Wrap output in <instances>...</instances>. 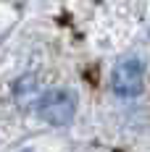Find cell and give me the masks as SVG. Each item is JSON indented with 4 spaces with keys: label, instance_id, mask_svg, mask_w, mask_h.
<instances>
[{
    "label": "cell",
    "instance_id": "7a4b0ae2",
    "mask_svg": "<svg viewBox=\"0 0 150 152\" xmlns=\"http://www.w3.org/2000/svg\"><path fill=\"white\" fill-rule=\"evenodd\" d=\"M142 81H145V66L137 55H126L116 63L113 76H111V89L121 100H134L142 92Z\"/></svg>",
    "mask_w": 150,
    "mask_h": 152
},
{
    "label": "cell",
    "instance_id": "3957f363",
    "mask_svg": "<svg viewBox=\"0 0 150 152\" xmlns=\"http://www.w3.org/2000/svg\"><path fill=\"white\" fill-rule=\"evenodd\" d=\"M13 97H16V102L21 107L37 102V100H40V84H37V79L32 74L21 76V79L16 81V87H13Z\"/></svg>",
    "mask_w": 150,
    "mask_h": 152
},
{
    "label": "cell",
    "instance_id": "6da1fadb",
    "mask_svg": "<svg viewBox=\"0 0 150 152\" xmlns=\"http://www.w3.org/2000/svg\"><path fill=\"white\" fill-rule=\"evenodd\" d=\"M74 113H76V97L69 89H50L40 94V100H37V115L50 126L71 123Z\"/></svg>",
    "mask_w": 150,
    "mask_h": 152
}]
</instances>
